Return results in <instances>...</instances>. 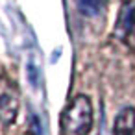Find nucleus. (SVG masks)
Segmentation results:
<instances>
[{
	"label": "nucleus",
	"instance_id": "f257e3e1",
	"mask_svg": "<svg viewBox=\"0 0 135 135\" xmlns=\"http://www.w3.org/2000/svg\"><path fill=\"white\" fill-rule=\"evenodd\" d=\"M93 126V105L85 94L74 96L59 117L61 135H89Z\"/></svg>",
	"mask_w": 135,
	"mask_h": 135
},
{
	"label": "nucleus",
	"instance_id": "f03ea898",
	"mask_svg": "<svg viewBox=\"0 0 135 135\" xmlns=\"http://www.w3.org/2000/svg\"><path fill=\"white\" fill-rule=\"evenodd\" d=\"M113 135H135V109L124 107L115 118Z\"/></svg>",
	"mask_w": 135,
	"mask_h": 135
},
{
	"label": "nucleus",
	"instance_id": "7ed1b4c3",
	"mask_svg": "<svg viewBox=\"0 0 135 135\" xmlns=\"http://www.w3.org/2000/svg\"><path fill=\"white\" fill-rule=\"evenodd\" d=\"M17 117V98L9 93H0V118L6 124L13 122Z\"/></svg>",
	"mask_w": 135,
	"mask_h": 135
},
{
	"label": "nucleus",
	"instance_id": "20e7f679",
	"mask_svg": "<svg viewBox=\"0 0 135 135\" xmlns=\"http://www.w3.org/2000/svg\"><path fill=\"white\" fill-rule=\"evenodd\" d=\"M76 4H78V9L85 17H91V19L98 17L104 11V6H105L104 0H76Z\"/></svg>",
	"mask_w": 135,
	"mask_h": 135
},
{
	"label": "nucleus",
	"instance_id": "39448f33",
	"mask_svg": "<svg viewBox=\"0 0 135 135\" xmlns=\"http://www.w3.org/2000/svg\"><path fill=\"white\" fill-rule=\"evenodd\" d=\"M117 28H122V30H128L135 35V8L133 6H126L122 9V15H120V21L117 22Z\"/></svg>",
	"mask_w": 135,
	"mask_h": 135
},
{
	"label": "nucleus",
	"instance_id": "423d86ee",
	"mask_svg": "<svg viewBox=\"0 0 135 135\" xmlns=\"http://www.w3.org/2000/svg\"><path fill=\"white\" fill-rule=\"evenodd\" d=\"M28 80H30V83L33 87H37L39 81H41V72H39V69L33 63H28Z\"/></svg>",
	"mask_w": 135,
	"mask_h": 135
},
{
	"label": "nucleus",
	"instance_id": "0eeeda50",
	"mask_svg": "<svg viewBox=\"0 0 135 135\" xmlns=\"http://www.w3.org/2000/svg\"><path fill=\"white\" fill-rule=\"evenodd\" d=\"M28 122H30V131L33 135H43V128H41V122H39V118H37L35 113L30 115V120Z\"/></svg>",
	"mask_w": 135,
	"mask_h": 135
}]
</instances>
